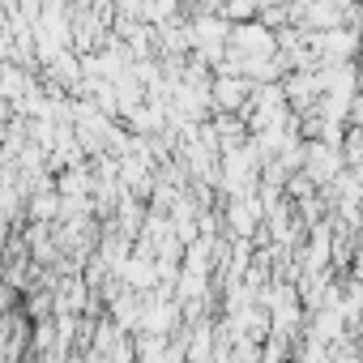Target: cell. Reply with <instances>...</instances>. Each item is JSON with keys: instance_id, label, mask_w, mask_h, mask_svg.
Segmentation results:
<instances>
[{"instance_id": "obj_1", "label": "cell", "mask_w": 363, "mask_h": 363, "mask_svg": "<svg viewBox=\"0 0 363 363\" xmlns=\"http://www.w3.org/2000/svg\"><path fill=\"white\" fill-rule=\"evenodd\" d=\"M248 94H252V82H244V77H218V82H210V103H218L223 111L248 107Z\"/></svg>"}, {"instance_id": "obj_2", "label": "cell", "mask_w": 363, "mask_h": 363, "mask_svg": "<svg viewBox=\"0 0 363 363\" xmlns=\"http://www.w3.org/2000/svg\"><path fill=\"white\" fill-rule=\"evenodd\" d=\"M30 214H35V223L60 218V193H52V189H39V193H35V201H30Z\"/></svg>"}]
</instances>
